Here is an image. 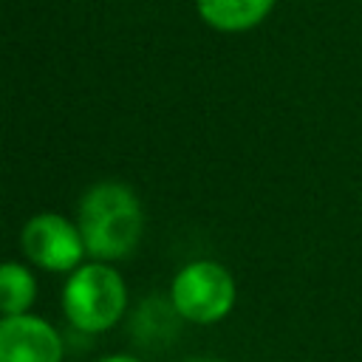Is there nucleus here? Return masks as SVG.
Listing matches in <instances>:
<instances>
[{"label":"nucleus","instance_id":"nucleus-6","mask_svg":"<svg viewBox=\"0 0 362 362\" xmlns=\"http://www.w3.org/2000/svg\"><path fill=\"white\" fill-rule=\"evenodd\" d=\"M198 14L218 31H246L266 20L274 0H195Z\"/></svg>","mask_w":362,"mask_h":362},{"label":"nucleus","instance_id":"nucleus-10","mask_svg":"<svg viewBox=\"0 0 362 362\" xmlns=\"http://www.w3.org/2000/svg\"><path fill=\"white\" fill-rule=\"evenodd\" d=\"M189 362H218V359H189Z\"/></svg>","mask_w":362,"mask_h":362},{"label":"nucleus","instance_id":"nucleus-2","mask_svg":"<svg viewBox=\"0 0 362 362\" xmlns=\"http://www.w3.org/2000/svg\"><path fill=\"white\" fill-rule=\"evenodd\" d=\"M127 303V291L122 274L105 263L76 266L62 288V308L65 317L79 328L99 334L110 328Z\"/></svg>","mask_w":362,"mask_h":362},{"label":"nucleus","instance_id":"nucleus-1","mask_svg":"<svg viewBox=\"0 0 362 362\" xmlns=\"http://www.w3.org/2000/svg\"><path fill=\"white\" fill-rule=\"evenodd\" d=\"M79 232L88 255L99 260L124 257L141 235V206L127 184L105 181L79 201Z\"/></svg>","mask_w":362,"mask_h":362},{"label":"nucleus","instance_id":"nucleus-8","mask_svg":"<svg viewBox=\"0 0 362 362\" xmlns=\"http://www.w3.org/2000/svg\"><path fill=\"white\" fill-rule=\"evenodd\" d=\"M37 283L31 272L20 263H0V314L14 317L25 314L34 303Z\"/></svg>","mask_w":362,"mask_h":362},{"label":"nucleus","instance_id":"nucleus-9","mask_svg":"<svg viewBox=\"0 0 362 362\" xmlns=\"http://www.w3.org/2000/svg\"><path fill=\"white\" fill-rule=\"evenodd\" d=\"M102 362H139V359H133V356H107Z\"/></svg>","mask_w":362,"mask_h":362},{"label":"nucleus","instance_id":"nucleus-3","mask_svg":"<svg viewBox=\"0 0 362 362\" xmlns=\"http://www.w3.org/2000/svg\"><path fill=\"white\" fill-rule=\"evenodd\" d=\"M170 300L184 320L209 325V322L223 320L232 311L235 280L221 263L195 260L175 274Z\"/></svg>","mask_w":362,"mask_h":362},{"label":"nucleus","instance_id":"nucleus-7","mask_svg":"<svg viewBox=\"0 0 362 362\" xmlns=\"http://www.w3.org/2000/svg\"><path fill=\"white\" fill-rule=\"evenodd\" d=\"M178 308L173 305V300L167 303L164 297H150L139 305V311L130 320V334L139 345H167L175 337V320H178Z\"/></svg>","mask_w":362,"mask_h":362},{"label":"nucleus","instance_id":"nucleus-4","mask_svg":"<svg viewBox=\"0 0 362 362\" xmlns=\"http://www.w3.org/2000/svg\"><path fill=\"white\" fill-rule=\"evenodd\" d=\"M23 252L31 263L48 269V272H71L79 266L85 249L79 226H74L68 218L57 212L34 215L23 226Z\"/></svg>","mask_w":362,"mask_h":362},{"label":"nucleus","instance_id":"nucleus-5","mask_svg":"<svg viewBox=\"0 0 362 362\" xmlns=\"http://www.w3.org/2000/svg\"><path fill=\"white\" fill-rule=\"evenodd\" d=\"M0 362H62V339L45 320L28 311L3 317Z\"/></svg>","mask_w":362,"mask_h":362}]
</instances>
